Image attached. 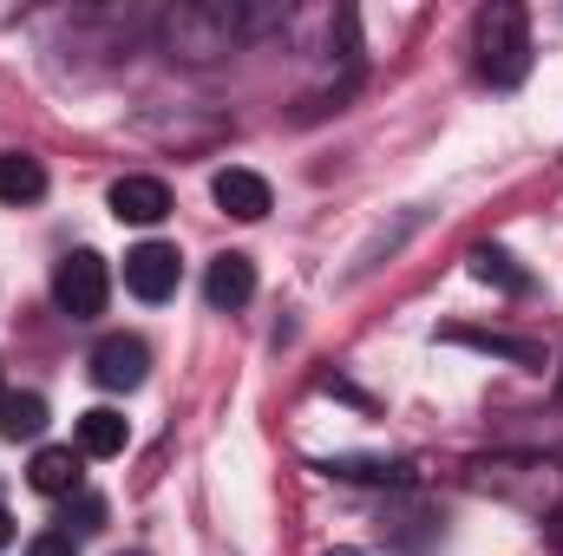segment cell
I'll list each match as a JSON object with an SVG mask.
<instances>
[{
    "label": "cell",
    "instance_id": "cell-1",
    "mask_svg": "<svg viewBox=\"0 0 563 556\" xmlns=\"http://www.w3.org/2000/svg\"><path fill=\"white\" fill-rule=\"evenodd\" d=\"M465 485L485 491V498H498V504H518L538 524H558L563 518V465L558 458H472Z\"/></svg>",
    "mask_w": 563,
    "mask_h": 556
},
{
    "label": "cell",
    "instance_id": "cell-2",
    "mask_svg": "<svg viewBox=\"0 0 563 556\" xmlns=\"http://www.w3.org/2000/svg\"><path fill=\"white\" fill-rule=\"evenodd\" d=\"M472 53H478V73L511 92V86L531 73V13H525L518 0L478 7V20H472Z\"/></svg>",
    "mask_w": 563,
    "mask_h": 556
},
{
    "label": "cell",
    "instance_id": "cell-3",
    "mask_svg": "<svg viewBox=\"0 0 563 556\" xmlns=\"http://www.w3.org/2000/svg\"><path fill=\"white\" fill-rule=\"evenodd\" d=\"M250 26L243 7H203V0H184L164 13V53L170 59H190V66H210L236 46V33Z\"/></svg>",
    "mask_w": 563,
    "mask_h": 556
},
{
    "label": "cell",
    "instance_id": "cell-4",
    "mask_svg": "<svg viewBox=\"0 0 563 556\" xmlns=\"http://www.w3.org/2000/svg\"><path fill=\"white\" fill-rule=\"evenodd\" d=\"M53 301H59V314H73V321L106 314V301H112V269H106V256L73 249V256L53 269Z\"/></svg>",
    "mask_w": 563,
    "mask_h": 556
},
{
    "label": "cell",
    "instance_id": "cell-5",
    "mask_svg": "<svg viewBox=\"0 0 563 556\" xmlns=\"http://www.w3.org/2000/svg\"><path fill=\"white\" fill-rule=\"evenodd\" d=\"M144 374H151V347L139 334H106L92 347V380L106 393H132V387H144Z\"/></svg>",
    "mask_w": 563,
    "mask_h": 556
},
{
    "label": "cell",
    "instance_id": "cell-6",
    "mask_svg": "<svg viewBox=\"0 0 563 556\" xmlns=\"http://www.w3.org/2000/svg\"><path fill=\"white\" fill-rule=\"evenodd\" d=\"M177 276H184V263H177L170 243H139V249H125V288H132L139 301H170V294H177Z\"/></svg>",
    "mask_w": 563,
    "mask_h": 556
},
{
    "label": "cell",
    "instance_id": "cell-7",
    "mask_svg": "<svg viewBox=\"0 0 563 556\" xmlns=\"http://www.w3.org/2000/svg\"><path fill=\"white\" fill-rule=\"evenodd\" d=\"M26 485L40 498H79L86 491V452L79 445H40L26 465Z\"/></svg>",
    "mask_w": 563,
    "mask_h": 556
},
{
    "label": "cell",
    "instance_id": "cell-8",
    "mask_svg": "<svg viewBox=\"0 0 563 556\" xmlns=\"http://www.w3.org/2000/svg\"><path fill=\"white\" fill-rule=\"evenodd\" d=\"M112 216L151 230V223H164V216H170V190H164L157 177H119V184H112Z\"/></svg>",
    "mask_w": 563,
    "mask_h": 556
},
{
    "label": "cell",
    "instance_id": "cell-9",
    "mask_svg": "<svg viewBox=\"0 0 563 556\" xmlns=\"http://www.w3.org/2000/svg\"><path fill=\"white\" fill-rule=\"evenodd\" d=\"M250 294H256V263H250V256H217V263H210V276H203V301H210L217 314H236Z\"/></svg>",
    "mask_w": 563,
    "mask_h": 556
},
{
    "label": "cell",
    "instance_id": "cell-10",
    "mask_svg": "<svg viewBox=\"0 0 563 556\" xmlns=\"http://www.w3.org/2000/svg\"><path fill=\"white\" fill-rule=\"evenodd\" d=\"M210 190H217V203H223L230 216H243V223L269 216V184H263L256 170H236V164H230V170H217V184H210Z\"/></svg>",
    "mask_w": 563,
    "mask_h": 556
},
{
    "label": "cell",
    "instance_id": "cell-11",
    "mask_svg": "<svg viewBox=\"0 0 563 556\" xmlns=\"http://www.w3.org/2000/svg\"><path fill=\"white\" fill-rule=\"evenodd\" d=\"M125 438H132L125 413H112V407L79 413V452H86V458H119V452H125Z\"/></svg>",
    "mask_w": 563,
    "mask_h": 556
},
{
    "label": "cell",
    "instance_id": "cell-12",
    "mask_svg": "<svg viewBox=\"0 0 563 556\" xmlns=\"http://www.w3.org/2000/svg\"><path fill=\"white\" fill-rule=\"evenodd\" d=\"M40 197H46V164L0 151V203H40Z\"/></svg>",
    "mask_w": 563,
    "mask_h": 556
},
{
    "label": "cell",
    "instance_id": "cell-13",
    "mask_svg": "<svg viewBox=\"0 0 563 556\" xmlns=\"http://www.w3.org/2000/svg\"><path fill=\"white\" fill-rule=\"evenodd\" d=\"M445 341H459V347H478V354H498V360H518V367H544V347H538V341L478 334V327H445Z\"/></svg>",
    "mask_w": 563,
    "mask_h": 556
},
{
    "label": "cell",
    "instance_id": "cell-14",
    "mask_svg": "<svg viewBox=\"0 0 563 556\" xmlns=\"http://www.w3.org/2000/svg\"><path fill=\"white\" fill-rule=\"evenodd\" d=\"M40 432H46L40 393H0V438H40Z\"/></svg>",
    "mask_w": 563,
    "mask_h": 556
},
{
    "label": "cell",
    "instance_id": "cell-15",
    "mask_svg": "<svg viewBox=\"0 0 563 556\" xmlns=\"http://www.w3.org/2000/svg\"><path fill=\"white\" fill-rule=\"evenodd\" d=\"M472 276L492 281V288H505V294H525V288H531V276H525L505 249H492V243H478V249H472Z\"/></svg>",
    "mask_w": 563,
    "mask_h": 556
},
{
    "label": "cell",
    "instance_id": "cell-16",
    "mask_svg": "<svg viewBox=\"0 0 563 556\" xmlns=\"http://www.w3.org/2000/svg\"><path fill=\"white\" fill-rule=\"evenodd\" d=\"M334 478H361V485H407L400 458H328Z\"/></svg>",
    "mask_w": 563,
    "mask_h": 556
},
{
    "label": "cell",
    "instance_id": "cell-17",
    "mask_svg": "<svg viewBox=\"0 0 563 556\" xmlns=\"http://www.w3.org/2000/svg\"><path fill=\"white\" fill-rule=\"evenodd\" d=\"M26 556H79V551H73V537L46 531V537H33V544H26Z\"/></svg>",
    "mask_w": 563,
    "mask_h": 556
},
{
    "label": "cell",
    "instance_id": "cell-18",
    "mask_svg": "<svg viewBox=\"0 0 563 556\" xmlns=\"http://www.w3.org/2000/svg\"><path fill=\"white\" fill-rule=\"evenodd\" d=\"M13 544V518H7V504H0V551Z\"/></svg>",
    "mask_w": 563,
    "mask_h": 556
},
{
    "label": "cell",
    "instance_id": "cell-19",
    "mask_svg": "<svg viewBox=\"0 0 563 556\" xmlns=\"http://www.w3.org/2000/svg\"><path fill=\"white\" fill-rule=\"evenodd\" d=\"M558 400H563V374H558Z\"/></svg>",
    "mask_w": 563,
    "mask_h": 556
},
{
    "label": "cell",
    "instance_id": "cell-20",
    "mask_svg": "<svg viewBox=\"0 0 563 556\" xmlns=\"http://www.w3.org/2000/svg\"><path fill=\"white\" fill-rule=\"evenodd\" d=\"M125 556H144V551H125Z\"/></svg>",
    "mask_w": 563,
    "mask_h": 556
}]
</instances>
